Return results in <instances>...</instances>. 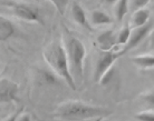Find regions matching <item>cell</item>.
Instances as JSON below:
<instances>
[{
  "label": "cell",
  "mask_w": 154,
  "mask_h": 121,
  "mask_svg": "<svg viewBox=\"0 0 154 121\" xmlns=\"http://www.w3.org/2000/svg\"><path fill=\"white\" fill-rule=\"evenodd\" d=\"M44 58L47 63L49 64L50 68L53 69V71L65 80L69 88L76 90V83L70 71L68 56L62 43L59 41H54L53 43H50L44 51Z\"/></svg>",
  "instance_id": "cell-1"
},
{
  "label": "cell",
  "mask_w": 154,
  "mask_h": 121,
  "mask_svg": "<svg viewBox=\"0 0 154 121\" xmlns=\"http://www.w3.org/2000/svg\"><path fill=\"white\" fill-rule=\"evenodd\" d=\"M108 114H111V111H108L106 108L91 106L78 101H72L66 102L58 107L55 112V117L67 121H79L91 118L98 119Z\"/></svg>",
  "instance_id": "cell-2"
},
{
  "label": "cell",
  "mask_w": 154,
  "mask_h": 121,
  "mask_svg": "<svg viewBox=\"0 0 154 121\" xmlns=\"http://www.w3.org/2000/svg\"><path fill=\"white\" fill-rule=\"evenodd\" d=\"M66 52L74 75L78 80H82L84 73V60L86 57L84 43L76 37H69L66 42Z\"/></svg>",
  "instance_id": "cell-3"
},
{
  "label": "cell",
  "mask_w": 154,
  "mask_h": 121,
  "mask_svg": "<svg viewBox=\"0 0 154 121\" xmlns=\"http://www.w3.org/2000/svg\"><path fill=\"white\" fill-rule=\"evenodd\" d=\"M119 57V53L113 52V51H104L96 63L95 69V81L100 82L105 73L113 68V64L116 61V59Z\"/></svg>",
  "instance_id": "cell-4"
},
{
  "label": "cell",
  "mask_w": 154,
  "mask_h": 121,
  "mask_svg": "<svg viewBox=\"0 0 154 121\" xmlns=\"http://www.w3.org/2000/svg\"><path fill=\"white\" fill-rule=\"evenodd\" d=\"M12 13L18 17L20 19L29 22H39L42 23V17L39 15V12L35 10L34 8L29 7L27 4H10Z\"/></svg>",
  "instance_id": "cell-5"
},
{
  "label": "cell",
  "mask_w": 154,
  "mask_h": 121,
  "mask_svg": "<svg viewBox=\"0 0 154 121\" xmlns=\"http://www.w3.org/2000/svg\"><path fill=\"white\" fill-rule=\"evenodd\" d=\"M19 87L18 84L9 79L0 80V101L1 102H10L17 99Z\"/></svg>",
  "instance_id": "cell-6"
},
{
  "label": "cell",
  "mask_w": 154,
  "mask_h": 121,
  "mask_svg": "<svg viewBox=\"0 0 154 121\" xmlns=\"http://www.w3.org/2000/svg\"><path fill=\"white\" fill-rule=\"evenodd\" d=\"M152 26H153V23L149 22V23H146L145 26L141 27V28H136L134 31H132L131 38H130V40H128V42H127L126 47H125V48H124V50L122 51V53L126 52L127 50L133 49L134 47H136V46L139 45L140 42L142 41L143 39L147 36V34L151 31V29H152Z\"/></svg>",
  "instance_id": "cell-7"
},
{
  "label": "cell",
  "mask_w": 154,
  "mask_h": 121,
  "mask_svg": "<svg viewBox=\"0 0 154 121\" xmlns=\"http://www.w3.org/2000/svg\"><path fill=\"white\" fill-rule=\"evenodd\" d=\"M15 26L9 19L0 16V41H6L15 34Z\"/></svg>",
  "instance_id": "cell-8"
},
{
  "label": "cell",
  "mask_w": 154,
  "mask_h": 121,
  "mask_svg": "<svg viewBox=\"0 0 154 121\" xmlns=\"http://www.w3.org/2000/svg\"><path fill=\"white\" fill-rule=\"evenodd\" d=\"M97 42L104 51H111V49L117 43V40L113 31H105L98 36Z\"/></svg>",
  "instance_id": "cell-9"
},
{
  "label": "cell",
  "mask_w": 154,
  "mask_h": 121,
  "mask_svg": "<svg viewBox=\"0 0 154 121\" xmlns=\"http://www.w3.org/2000/svg\"><path fill=\"white\" fill-rule=\"evenodd\" d=\"M72 16H73L74 20L76 21L78 25L87 28L88 30H91L89 28V25L87 22V18H86V13H85V10L83 9L81 4L78 2H74L73 7H72Z\"/></svg>",
  "instance_id": "cell-10"
},
{
  "label": "cell",
  "mask_w": 154,
  "mask_h": 121,
  "mask_svg": "<svg viewBox=\"0 0 154 121\" xmlns=\"http://www.w3.org/2000/svg\"><path fill=\"white\" fill-rule=\"evenodd\" d=\"M92 23L100 26V25H111L113 22V18L106 12L102 11V10H94L91 16Z\"/></svg>",
  "instance_id": "cell-11"
},
{
  "label": "cell",
  "mask_w": 154,
  "mask_h": 121,
  "mask_svg": "<svg viewBox=\"0 0 154 121\" xmlns=\"http://www.w3.org/2000/svg\"><path fill=\"white\" fill-rule=\"evenodd\" d=\"M149 19H150V10L141 9L135 12L133 16V27L136 29V28L145 26L146 23H149Z\"/></svg>",
  "instance_id": "cell-12"
},
{
  "label": "cell",
  "mask_w": 154,
  "mask_h": 121,
  "mask_svg": "<svg viewBox=\"0 0 154 121\" xmlns=\"http://www.w3.org/2000/svg\"><path fill=\"white\" fill-rule=\"evenodd\" d=\"M132 61L141 68H152V67H154V56H150V55L134 57L132 58Z\"/></svg>",
  "instance_id": "cell-13"
},
{
  "label": "cell",
  "mask_w": 154,
  "mask_h": 121,
  "mask_svg": "<svg viewBox=\"0 0 154 121\" xmlns=\"http://www.w3.org/2000/svg\"><path fill=\"white\" fill-rule=\"evenodd\" d=\"M127 1L126 0H121L117 2V6H116L115 9V17L117 21H122L123 18L125 17V15L127 13Z\"/></svg>",
  "instance_id": "cell-14"
},
{
  "label": "cell",
  "mask_w": 154,
  "mask_h": 121,
  "mask_svg": "<svg viewBox=\"0 0 154 121\" xmlns=\"http://www.w3.org/2000/svg\"><path fill=\"white\" fill-rule=\"evenodd\" d=\"M42 81L45 84H56L58 82L57 76L54 73V71L42 70Z\"/></svg>",
  "instance_id": "cell-15"
},
{
  "label": "cell",
  "mask_w": 154,
  "mask_h": 121,
  "mask_svg": "<svg viewBox=\"0 0 154 121\" xmlns=\"http://www.w3.org/2000/svg\"><path fill=\"white\" fill-rule=\"evenodd\" d=\"M131 34L132 31L130 26H125L121 30L119 37H117V43L119 45H127V42H128V40L131 38Z\"/></svg>",
  "instance_id": "cell-16"
},
{
  "label": "cell",
  "mask_w": 154,
  "mask_h": 121,
  "mask_svg": "<svg viewBox=\"0 0 154 121\" xmlns=\"http://www.w3.org/2000/svg\"><path fill=\"white\" fill-rule=\"evenodd\" d=\"M135 118L139 121H154L153 112H140L135 114Z\"/></svg>",
  "instance_id": "cell-17"
},
{
  "label": "cell",
  "mask_w": 154,
  "mask_h": 121,
  "mask_svg": "<svg viewBox=\"0 0 154 121\" xmlns=\"http://www.w3.org/2000/svg\"><path fill=\"white\" fill-rule=\"evenodd\" d=\"M149 2V0H135L132 2V8H133V10H136V11H139L141 9H144V7Z\"/></svg>",
  "instance_id": "cell-18"
},
{
  "label": "cell",
  "mask_w": 154,
  "mask_h": 121,
  "mask_svg": "<svg viewBox=\"0 0 154 121\" xmlns=\"http://www.w3.org/2000/svg\"><path fill=\"white\" fill-rule=\"evenodd\" d=\"M113 75H114V70H113V68H111L107 72H106V73H105L104 76H103V78L100 79V84H103V86H105V84H107V83L109 82L111 80H112Z\"/></svg>",
  "instance_id": "cell-19"
},
{
  "label": "cell",
  "mask_w": 154,
  "mask_h": 121,
  "mask_svg": "<svg viewBox=\"0 0 154 121\" xmlns=\"http://www.w3.org/2000/svg\"><path fill=\"white\" fill-rule=\"evenodd\" d=\"M69 1H60V0H56V1H53V4H55V7L58 9V11L60 15H64V10H65L66 6L68 4Z\"/></svg>",
  "instance_id": "cell-20"
},
{
  "label": "cell",
  "mask_w": 154,
  "mask_h": 121,
  "mask_svg": "<svg viewBox=\"0 0 154 121\" xmlns=\"http://www.w3.org/2000/svg\"><path fill=\"white\" fill-rule=\"evenodd\" d=\"M21 111H23V108L19 109L18 111H16L15 114H12L11 116H9V117H8L5 121H18V119H19V117H20V114H21Z\"/></svg>",
  "instance_id": "cell-21"
},
{
  "label": "cell",
  "mask_w": 154,
  "mask_h": 121,
  "mask_svg": "<svg viewBox=\"0 0 154 121\" xmlns=\"http://www.w3.org/2000/svg\"><path fill=\"white\" fill-rule=\"evenodd\" d=\"M144 100H145L151 107H153L154 108V91H152V92H150V93H147V95L144 97Z\"/></svg>",
  "instance_id": "cell-22"
},
{
  "label": "cell",
  "mask_w": 154,
  "mask_h": 121,
  "mask_svg": "<svg viewBox=\"0 0 154 121\" xmlns=\"http://www.w3.org/2000/svg\"><path fill=\"white\" fill-rule=\"evenodd\" d=\"M18 121H31L30 116H29V114H23V116H21V117H19V119H18Z\"/></svg>",
  "instance_id": "cell-23"
},
{
  "label": "cell",
  "mask_w": 154,
  "mask_h": 121,
  "mask_svg": "<svg viewBox=\"0 0 154 121\" xmlns=\"http://www.w3.org/2000/svg\"><path fill=\"white\" fill-rule=\"evenodd\" d=\"M102 119H103V118H98V119H96L95 121H102Z\"/></svg>",
  "instance_id": "cell-24"
},
{
  "label": "cell",
  "mask_w": 154,
  "mask_h": 121,
  "mask_svg": "<svg viewBox=\"0 0 154 121\" xmlns=\"http://www.w3.org/2000/svg\"><path fill=\"white\" fill-rule=\"evenodd\" d=\"M153 7H154V4H153Z\"/></svg>",
  "instance_id": "cell-25"
}]
</instances>
